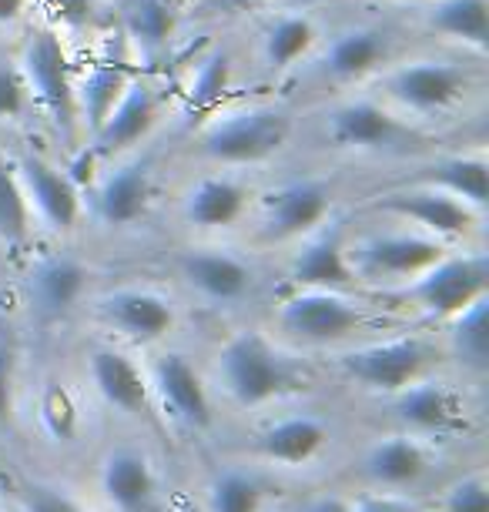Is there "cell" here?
I'll return each instance as SVG.
<instances>
[{
	"label": "cell",
	"mask_w": 489,
	"mask_h": 512,
	"mask_svg": "<svg viewBox=\"0 0 489 512\" xmlns=\"http://www.w3.org/2000/svg\"><path fill=\"white\" fill-rule=\"evenodd\" d=\"M376 84L379 101L416 121L449 118L469 101V94L479 91L476 74L449 57H409L386 64L376 74Z\"/></svg>",
	"instance_id": "1"
},
{
	"label": "cell",
	"mask_w": 489,
	"mask_h": 512,
	"mask_svg": "<svg viewBox=\"0 0 489 512\" xmlns=\"http://www.w3.org/2000/svg\"><path fill=\"white\" fill-rule=\"evenodd\" d=\"M215 375L222 392L242 409L268 405L299 389L302 372L275 338L258 328H242L215 352Z\"/></svg>",
	"instance_id": "2"
},
{
	"label": "cell",
	"mask_w": 489,
	"mask_h": 512,
	"mask_svg": "<svg viewBox=\"0 0 489 512\" xmlns=\"http://www.w3.org/2000/svg\"><path fill=\"white\" fill-rule=\"evenodd\" d=\"M372 325H376L372 308L349 292H335V288H295L275 308L278 335L302 349L342 345Z\"/></svg>",
	"instance_id": "3"
},
{
	"label": "cell",
	"mask_w": 489,
	"mask_h": 512,
	"mask_svg": "<svg viewBox=\"0 0 489 512\" xmlns=\"http://www.w3.org/2000/svg\"><path fill=\"white\" fill-rule=\"evenodd\" d=\"M292 138V118L272 104H248L235 111H215L201 121V154L218 168H248L275 158Z\"/></svg>",
	"instance_id": "4"
},
{
	"label": "cell",
	"mask_w": 489,
	"mask_h": 512,
	"mask_svg": "<svg viewBox=\"0 0 489 512\" xmlns=\"http://www.w3.org/2000/svg\"><path fill=\"white\" fill-rule=\"evenodd\" d=\"M446 251V241L409 225L366 231V235L345 241V255H349V265L356 272L359 285L382 288V292H396V288L409 285L412 278L439 262Z\"/></svg>",
	"instance_id": "5"
},
{
	"label": "cell",
	"mask_w": 489,
	"mask_h": 512,
	"mask_svg": "<svg viewBox=\"0 0 489 512\" xmlns=\"http://www.w3.org/2000/svg\"><path fill=\"white\" fill-rule=\"evenodd\" d=\"M489 292V255L486 251H453L449 248L439 262H433L423 275H416L409 285L386 292L399 302L412 305L429 318H453L469 302Z\"/></svg>",
	"instance_id": "6"
},
{
	"label": "cell",
	"mask_w": 489,
	"mask_h": 512,
	"mask_svg": "<svg viewBox=\"0 0 489 512\" xmlns=\"http://www.w3.org/2000/svg\"><path fill=\"white\" fill-rule=\"evenodd\" d=\"M17 67H21L31 101L41 108L54 128L64 138H74L78 131V108H74V74L67 51L57 37L54 27H34L24 37V47L17 54Z\"/></svg>",
	"instance_id": "7"
},
{
	"label": "cell",
	"mask_w": 489,
	"mask_h": 512,
	"mask_svg": "<svg viewBox=\"0 0 489 512\" xmlns=\"http://www.w3.org/2000/svg\"><path fill=\"white\" fill-rule=\"evenodd\" d=\"M335 362H339L345 379H352L362 389L396 395L409 382L426 375V369L433 365V345L419 335H396L345 349Z\"/></svg>",
	"instance_id": "8"
},
{
	"label": "cell",
	"mask_w": 489,
	"mask_h": 512,
	"mask_svg": "<svg viewBox=\"0 0 489 512\" xmlns=\"http://www.w3.org/2000/svg\"><path fill=\"white\" fill-rule=\"evenodd\" d=\"M372 211L396 218L409 228L426 231V235L446 241V245H453L459 238H469L479 221H483V211L469 208L466 201L453 198L443 188L416 185V181H406L402 188L376 195L372 198Z\"/></svg>",
	"instance_id": "9"
},
{
	"label": "cell",
	"mask_w": 489,
	"mask_h": 512,
	"mask_svg": "<svg viewBox=\"0 0 489 512\" xmlns=\"http://www.w3.org/2000/svg\"><path fill=\"white\" fill-rule=\"evenodd\" d=\"M412 138L402 114L379 98H342L322 111V141L335 151H399Z\"/></svg>",
	"instance_id": "10"
},
{
	"label": "cell",
	"mask_w": 489,
	"mask_h": 512,
	"mask_svg": "<svg viewBox=\"0 0 489 512\" xmlns=\"http://www.w3.org/2000/svg\"><path fill=\"white\" fill-rule=\"evenodd\" d=\"M335 208V191L325 178L278 181L258 198V231L265 241L285 245L319 231Z\"/></svg>",
	"instance_id": "11"
},
{
	"label": "cell",
	"mask_w": 489,
	"mask_h": 512,
	"mask_svg": "<svg viewBox=\"0 0 489 512\" xmlns=\"http://www.w3.org/2000/svg\"><path fill=\"white\" fill-rule=\"evenodd\" d=\"M396 37L379 24H349L335 34L322 37L309 61H315V74L332 84H362L376 77L382 67L392 64Z\"/></svg>",
	"instance_id": "12"
},
{
	"label": "cell",
	"mask_w": 489,
	"mask_h": 512,
	"mask_svg": "<svg viewBox=\"0 0 489 512\" xmlns=\"http://www.w3.org/2000/svg\"><path fill=\"white\" fill-rule=\"evenodd\" d=\"M14 171L27 198V208H31V218L41 221L44 228L57 231V235L78 231L84 218V198L78 178L71 171L44 161L41 154H21V158H14Z\"/></svg>",
	"instance_id": "13"
},
{
	"label": "cell",
	"mask_w": 489,
	"mask_h": 512,
	"mask_svg": "<svg viewBox=\"0 0 489 512\" xmlns=\"http://www.w3.org/2000/svg\"><path fill=\"white\" fill-rule=\"evenodd\" d=\"M94 312L108 328L131 342L151 345L175 332L178 308L175 302L148 285H121L94 298Z\"/></svg>",
	"instance_id": "14"
},
{
	"label": "cell",
	"mask_w": 489,
	"mask_h": 512,
	"mask_svg": "<svg viewBox=\"0 0 489 512\" xmlns=\"http://www.w3.org/2000/svg\"><path fill=\"white\" fill-rule=\"evenodd\" d=\"M178 275L185 278V285L201 302L215 308L245 302L258 285L252 262L245 255H238L235 248H222V245L188 248L178 262Z\"/></svg>",
	"instance_id": "15"
},
{
	"label": "cell",
	"mask_w": 489,
	"mask_h": 512,
	"mask_svg": "<svg viewBox=\"0 0 489 512\" xmlns=\"http://www.w3.org/2000/svg\"><path fill=\"white\" fill-rule=\"evenodd\" d=\"M151 392L161 402L171 419L185 429H208L215 422V402L212 389L205 385V375L195 369V362L181 352H161L148 372Z\"/></svg>",
	"instance_id": "16"
},
{
	"label": "cell",
	"mask_w": 489,
	"mask_h": 512,
	"mask_svg": "<svg viewBox=\"0 0 489 512\" xmlns=\"http://www.w3.org/2000/svg\"><path fill=\"white\" fill-rule=\"evenodd\" d=\"M158 114H161L158 91L151 88L148 81H134L131 77V84L124 88L118 104L108 111L101 128L91 134L84 158L114 161V158H121V154H128L131 148H138V144L148 138L151 128L158 124Z\"/></svg>",
	"instance_id": "17"
},
{
	"label": "cell",
	"mask_w": 489,
	"mask_h": 512,
	"mask_svg": "<svg viewBox=\"0 0 489 512\" xmlns=\"http://www.w3.org/2000/svg\"><path fill=\"white\" fill-rule=\"evenodd\" d=\"M98 489L111 512H155L161 476L141 446H114L98 466Z\"/></svg>",
	"instance_id": "18"
},
{
	"label": "cell",
	"mask_w": 489,
	"mask_h": 512,
	"mask_svg": "<svg viewBox=\"0 0 489 512\" xmlns=\"http://www.w3.org/2000/svg\"><path fill=\"white\" fill-rule=\"evenodd\" d=\"M252 201L255 191L245 178H238L235 171H212V175H201L185 188L181 218H185V225L215 235V231L242 225Z\"/></svg>",
	"instance_id": "19"
},
{
	"label": "cell",
	"mask_w": 489,
	"mask_h": 512,
	"mask_svg": "<svg viewBox=\"0 0 489 512\" xmlns=\"http://www.w3.org/2000/svg\"><path fill=\"white\" fill-rule=\"evenodd\" d=\"M88 372L94 392L111 409L131 415V419H151L155 415V392H151L148 372L128 352L114 349V345H94L88 352Z\"/></svg>",
	"instance_id": "20"
},
{
	"label": "cell",
	"mask_w": 489,
	"mask_h": 512,
	"mask_svg": "<svg viewBox=\"0 0 489 512\" xmlns=\"http://www.w3.org/2000/svg\"><path fill=\"white\" fill-rule=\"evenodd\" d=\"M392 412L412 436H449L466 425V399L443 379H416L392 395Z\"/></svg>",
	"instance_id": "21"
},
{
	"label": "cell",
	"mask_w": 489,
	"mask_h": 512,
	"mask_svg": "<svg viewBox=\"0 0 489 512\" xmlns=\"http://www.w3.org/2000/svg\"><path fill=\"white\" fill-rule=\"evenodd\" d=\"M151 205V161H114L98 178L91 195L94 218L104 228H131L148 215Z\"/></svg>",
	"instance_id": "22"
},
{
	"label": "cell",
	"mask_w": 489,
	"mask_h": 512,
	"mask_svg": "<svg viewBox=\"0 0 489 512\" xmlns=\"http://www.w3.org/2000/svg\"><path fill=\"white\" fill-rule=\"evenodd\" d=\"M332 425L315 412H292L268 422L255 436V452L272 466L305 469L329 449Z\"/></svg>",
	"instance_id": "23"
},
{
	"label": "cell",
	"mask_w": 489,
	"mask_h": 512,
	"mask_svg": "<svg viewBox=\"0 0 489 512\" xmlns=\"http://www.w3.org/2000/svg\"><path fill=\"white\" fill-rule=\"evenodd\" d=\"M289 278L295 288H335L349 292L359 285L356 272L345 255V238L339 228H319L299 241V251L292 255Z\"/></svg>",
	"instance_id": "24"
},
{
	"label": "cell",
	"mask_w": 489,
	"mask_h": 512,
	"mask_svg": "<svg viewBox=\"0 0 489 512\" xmlns=\"http://www.w3.org/2000/svg\"><path fill=\"white\" fill-rule=\"evenodd\" d=\"M322 37V24L309 11L275 14L258 34V64L268 77H285L309 61Z\"/></svg>",
	"instance_id": "25"
},
{
	"label": "cell",
	"mask_w": 489,
	"mask_h": 512,
	"mask_svg": "<svg viewBox=\"0 0 489 512\" xmlns=\"http://www.w3.org/2000/svg\"><path fill=\"white\" fill-rule=\"evenodd\" d=\"M88 282H91V268L78 262L71 255H51L41 258L31 275H27V295H31V305L47 318L67 315L74 305L88 295Z\"/></svg>",
	"instance_id": "26"
},
{
	"label": "cell",
	"mask_w": 489,
	"mask_h": 512,
	"mask_svg": "<svg viewBox=\"0 0 489 512\" xmlns=\"http://www.w3.org/2000/svg\"><path fill=\"white\" fill-rule=\"evenodd\" d=\"M433 459H429L426 442L412 432L376 439L362 456L366 476L382 489H409L426 476Z\"/></svg>",
	"instance_id": "27"
},
{
	"label": "cell",
	"mask_w": 489,
	"mask_h": 512,
	"mask_svg": "<svg viewBox=\"0 0 489 512\" xmlns=\"http://www.w3.org/2000/svg\"><path fill=\"white\" fill-rule=\"evenodd\" d=\"M409 181L416 185H433L449 191L453 198L466 201L469 208L483 211L489 208V164L483 151L473 154H443V158H433L429 164L416 171Z\"/></svg>",
	"instance_id": "28"
},
{
	"label": "cell",
	"mask_w": 489,
	"mask_h": 512,
	"mask_svg": "<svg viewBox=\"0 0 489 512\" xmlns=\"http://www.w3.org/2000/svg\"><path fill=\"white\" fill-rule=\"evenodd\" d=\"M181 4L178 0H124L121 4V31L128 37L131 51L145 61H155L168 51L171 37L178 31Z\"/></svg>",
	"instance_id": "29"
},
{
	"label": "cell",
	"mask_w": 489,
	"mask_h": 512,
	"mask_svg": "<svg viewBox=\"0 0 489 512\" xmlns=\"http://www.w3.org/2000/svg\"><path fill=\"white\" fill-rule=\"evenodd\" d=\"M423 24L443 41L483 54L489 47V0H426Z\"/></svg>",
	"instance_id": "30"
},
{
	"label": "cell",
	"mask_w": 489,
	"mask_h": 512,
	"mask_svg": "<svg viewBox=\"0 0 489 512\" xmlns=\"http://www.w3.org/2000/svg\"><path fill=\"white\" fill-rule=\"evenodd\" d=\"M232 54L225 47H212L208 54L198 57L185 91H181V108L188 121H208L225 104V94L232 88Z\"/></svg>",
	"instance_id": "31"
},
{
	"label": "cell",
	"mask_w": 489,
	"mask_h": 512,
	"mask_svg": "<svg viewBox=\"0 0 489 512\" xmlns=\"http://www.w3.org/2000/svg\"><path fill=\"white\" fill-rule=\"evenodd\" d=\"M131 84V71L124 64L98 61L88 67L78 81H74V108H78V128H88L94 134L101 128V121L108 118V111L118 104L124 88Z\"/></svg>",
	"instance_id": "32"
},
{
	"label": "cell",
	"mask_w": 489,
	"mask_h": 512,
	"mask_svg": "<svg viewBox=\"0 0 489 512\" xmlns=\"http://www.w3.org/2000/svg\"><path fill=\"white\" fill-rule=\"evenodd\" d=\"M37 422H41L44 436L57 442V446L78 442L84 429V409L78 392L61 375H47L41 382V392H37Z\"/></svg>",
	"instance_id": "33"
},
{
	"label": "cell",
	"mask_w": 489,
	"mask_h": 512,
	"mask_svg": "<svg viewBox=\"0 0 489 512\" xmlns=\"http://www.w3.org/2000/svg\"><path fill=\"white\" fill-rule=\"evenodd\" d=\"M449 352L463 369L483 375L489 369V295L469 302L463 312L446 318Z\"/></svg>",
	"instance_id": "34"
},
{
	"label": "cell",
	"mask_w": 489,
	"mask_h": 512,
	"mask_svg": "<svg viewBox=\"0 0 489 512\" xmlns=\"http://www.w3.org/2000/svg\"><path fill=\"white\" fill-rule=\"evenodd\" d=\"M268 499L265 482L255 472L225 469L208 486V509L212 512H262Z\"/></svg>",
	"instance_id": "35"
},
{
	"label": "cell",
	"mask_w": 489,
	"mask_h": 512,
	"mask_svg": "<svg viewBox=\"0 0 489 512\" xmlns=\"http://www.w3.org/2000/svg\"><path fill=\"white\" fill-rule=\"evenodd\" d=\"M31 221L34 218L21 191V181H17L14 161L0 151V241L21 245L31 235Z\"/></svg>",
	"instance_id": "36"
},
{
	"label": "cell",
	"mask_w": 489,
	"mask_h": 512,
	"mask_svg": "<svg viewBox=\"0 0 489 512\" xmlns=\"http://www.w3.org/2000/svg\"><path fill=\"white\" fill-rule=\"evenodd\" d=\"M31 104V91L17 61H0V121H21Z\"/></svg>",
	"instance_id": "37"
},
{
	"label": "cell",
	"mask_w": 489,
	"mask_h": 512,
	"mask_svg": "<svg viewBox=\"0 0 489 512\" xmlns=\"http://www.w3.org/2000/svg\"><path fill=\"white\" fill-rule=\"evenodd\" d=\"M443 512H489V492H486V476L483 472H473V476H463L453 482L443 492V502H439Z\"/></svg>",
	"instance_id": "38"
},
{
	"label": "cell",
	"mask_w": 489,
	"mask_h": 512,
	"mask_svg": "<svg viewBox=\"0 0 489 512\" xmlns=\"http://www.w3.org/2000/svg\"><path fill=\"white\" fill-rule=\"evenodd\" d=\"M21 502L24 512H88L78 499L64 496L54 486H41V482H27L21 489Z\"/></svg>",
	"instance_id": "39"
},
{
	"label": "cell",
	"mask_w": 489,
	"mask_h": 512,
	"mask_svg": "<svg viewBox=\"0 0 489 512\" xmlns=\"http://www.w3.org/2000/svg\"><path fill=\"white\" fill-rule=\"evenodd\" d=\"M14 369H17L14 338L0 332V429H7L14 419Z\"/></svg>",
	"instance_id": "40"
},
{
	"label": "cell",
	"mask_w": 489,
	"mask_h": 512,
	"mask_svg": "<svg viewBox=\"0 0 489 512\" xmlns=\"http://www.w3.org/2000/svg\"><path fill=\"white\" fill-rule=\"evenodd\" d=\"M349 512H423V506L399 492H369V496L349 499Z\"/></svg>",
	"instance_id": "41"
},
{
	"label": "cell",
	"mask_w": 489,
	"mask_h": 512,
	"mask_svg": "<svg viewBox=\"0 0 489 512\" xmlns=\"http://www.w3.org/2000/svg\"><path fill=\"white\" fill-rule=\"evenodd\" d=\"M51 7L57 11L64 24L71 27H84V24H94V11H98V4L94 0H51Z\"/></svg>",
	"instance_id": "42"
},
{
	"label": "cell",
	"mask_w": 489,
	"mask_h": 512,
	"mask_svg": "<svg viewBox=\"0 0 489 512\" xmlns=\"http://www.w3.org/2000/svg\"><path fill=\"white\" fill-rule=\"evenodd\" d=\"M302 512H349V499L339 496V492H322V496L305 502Z\"/></svg>",
	"instance_id": "43"
},
{
	"label": "cell",
	"mask_w": 489,
	"mask_h": 512,
	"mask_svg": "<svg viewBox=\"0 0 489 512\" xmlns=\"http://www.w3.org/2000/svg\"><path fill=\"white\" fill-rule=\"evenodd\" d=\"M31 11V0H0V27H14Z\"/></svg>",
	"instance_id": "44"
},
{
	"label": "cell",
	"mask_w": 489,
	"mask_h": 512,
	"mask_svg": "<svg viewBox=\"0 0 489 512\" xmlns=\"http://www.w3.org/2000/svg\"><path fill=\"white\" fill-rule=\"evenodd\" d=\"M268 4H278V0H212V11L242 14V11H255V7H268Z\"/></svg>",
	"instance_id": "45"
},
{
	"label": "cell",
	"mask_w": 489,
	"mask_h": 512,
	"mask_svg": "<svg viewBox=\"0 0 489 512\" xmlns=\"http://www.w3.org/2000/svg\"><path fill=\"white\" fill-rule=\"evenodd\" d=\"M376 4H426V0H376Z\"/></svg>",
	"instance_id": "46"
},
{
	"label": "cell",
	"mask_w": 489,
	"mask_h": 512,
	"mask_svg": "<svg viewBox=\"0 0 489 512\" xmlns=\"http://www.w3.org/2000/svg\"><path fill=\"white\" fill-rule=\"evenodd\" d=\"M181 512H201V509L195 506V502H188V506H181Z\"/></svg>",
	"instance_id": "47"
}]
</instances>
